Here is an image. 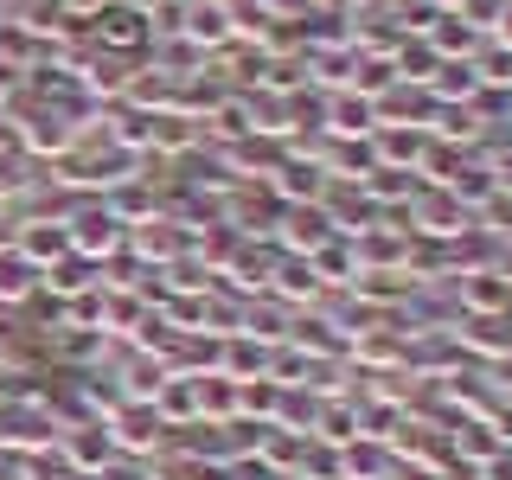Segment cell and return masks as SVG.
Instances as JSON below:
<instances>
[{"mask_svg":"<svg viewBox=\"0 0 512 480\" xmlns=\"http://www.w3.org/2000/svg\"><path fill=\"white\" fill-rule=\"evenodd\" d=\"M64 231H71V250H77V256H90V263H103V256H116V250L128 244V224L109 212L103 199L71 205V212H64Z\"/></svg>","mask_w":512,"mask_h":480,"instance_id":"1","label":"cell"},{"mask_svg":"<svg viewBox=\"0 0 512 480\" xmlns=\"http://www.w3.org/2000/svg\"><path fill=\"white\" fill-rule=\"evenodd\" d=\"M52 455L64 461V468H77V474H96L109 455H116V436H109L103 416H77V423L58 429V448H52Z\"/></svg>","mask_w":512,"mask_h":480,"instance_id":"2","label":"cell"},{"mask_svg":"<svg viewBox=\"0 0 512 480\" xmlns=\"http://www.w3.org/2000/svg\"><path fill=\"white\" fill-rule=\"evenodd\" d=\"M103 423H109V436H116V455H154V448L167 442V423L154 416V404H116Z\"/></svg>","mask_w":512,"mask_h":480,"instance_id":"3","label":"cell"},{"mask_svg":"<svg viewBox=\"0 0 512 480\" xmlns=\"http://www.w3.org/2000/svg\"><path fill=\"white\" fill-rule=\"evenodd\" d=\"M148 32H154V20L135 7V0H109L103 13H96V39H103V52H128V45H148Z\"/></svg>","mask_w":512,"mask_h":480,"instance_id":"4","label":"cell"},{"mask_svg":"<svg viewBox=\"0 0 512 480\" xmlns=\"http://www.w3.org/2000/svg\"><path fill=\"white\" fill-rule=\"evenodd\" d=\"M327 237H340V231H333V218L320 205H282V244L295 256H314Z\"/></svg>","mask_w":512,"mask_h":480,"instance_id":"5","label":"cell"},{"mask_svg":"<svg viewBox=\"0 0 512 480\" xmlns=\"http://www.w3.org/2000/svg\"><path fill=\"white\" fill-rule=\"evenodd\" d=\"M13 244L45 269V263H58V256H71V231H64V218H20Z\"/></svg>","mask_w":512,"mask_h":480,"instance_id":"6","label":"cell"},{"mask_svg":"<svg viewBox=\"0 0 512 480\" xmlns=\"http://www.w3.org/2000/svg\"><path fill=\"white\" fill-rule=\"evenodd\" d=\"M39 295V263L20 244H0V308H20Z\"/></svg>","mask_w":512,"mask_h":480,"instance_id":"7","label":"cell"},{"mask_svg":"<svg viewBox=\"0 0 512 480\" xmlns=\"http://www.w3.org/2000/svg\"><path fill=\"white\" fill-rule=\"evenodd\" d=\"M96 269H103V263H90V256H77V250H71V256H58V263H45V269H39V288H52L58 301H71V295H84V288L103 282Z\"/></svg>","mask_w":512,"mask_h":480,"instance_id":"8","label":"cell"},{"mask_svg":"<svg viewBox=\"0 0 512 480\" xmlns=\"http://www.w3.org/2000/svg\"><path fill=\"white\" fill-rule=\"evenodd\" d=\"M39 52H45L39 32H32L26 20H7V13H0V64H13V71H32V64H39Z\"/></svg>","mask_w":512,"mask_h":480,"instance_id":"9","label":"cell"},{"mask_svg":"<svg viewBox=\"0 0 512 480\" xmlns=\"http://www.w3.org/2000/svg\"><path fill=\"white\" fill-rule=\"evenodd\" d=\"M327 128H333V135H372V128H378V109H372V96H333V103H327Z\"/></svg>","mask_w":512,"mask_h":480,"instance_id":"10","label":"cell"},{"mask_svg":"<svg viewBox=\"0 0 512 480\" xmlns=\"http://www.w3.org/2000/svg\"><path fill=\"white\" fill-rule=\"evenodd\" d=\"M461 301L487 314V308H500V301H512V288H506L500 269H474V276H461Z\"/></svg>","mask_w":512,"mask_h":480,"instance_id":"11","label":"cell"},{"mask_svg":"<svg viewBox=\"0 0 512 480\" xmlns=\"http://www.w3.org/2000/svg\"><path fill=\"white\" fill-rule=\"evenodd\" d=\"M269 288H276V295H288V301H301V295H314V263H308V256H282V263H276V282H269Z\"/></svg>","mask_w":512,"mask_h":480,"instance_id":"12","label":"cell"},{"mask_svg":"<svg viewBox=\"0 0 512 480\" xmlns=\"http://www.w3.org/2000/svg\"><path fill=\"white\" fill-rule=\"evenodd\" d=\"M90 480H154V474H148V461H141V455H109Z\"/></svg>","mask_w":512,"mask_h":480,"instance_id":"13","label":"cell"},{"mask_svg":"<svg viewBox=\"0 0 512 480\" xmlns=\"http://www.w3.org/2000/svg\"><path fill=\"white\" fill-rule=\"evenodd\" d=\"M52 7L64 13V20H96V13H103L109 0H52Z\"/></svg>","mask_w":512,"mask_h":480,"instance_id":"14","label":"cell"},{"mask_svg":"<svg viewBox=\"0 0 512 480\" xmlns=\"http://www.w3.org/2000/svg\"><path fill=\"white\" fill-rule=\"evenodd\" d=\"M26 90V71H13V64H0V109L13 103V96Z\"/></svg>","mask_w":512,"mask_h":480,"instance_id":"15","label":"cell"},{"mask_svg":"<svg viewBox=\"0 0 512 480\" xmlns=\"http://www.w3.org/2000/svg\"><path fill=\"white\" fill-rule=\"evenodd\" d=\"M0 154H20V122H13V109H0Z\"/></svg>","mask_w":512,"mask_h":480,"instance_id":"16","label":"cell"},{"mask_svg":"<svg viewBox=\"0 0 512 480\" xmlns=\"http://www.w3.org/2000/svg\"><path fill=\"white\" fill-rule=\"evenodd\" d=\"M0 480H26V455H13V448H0Z\"/></svg>","mask_w":512,"mask_h":480,"instance_id":"17","label":"cell"},{"mask_svg":"<svg viewBox=\"0 0 512 480\" xmlns=\"http://www.w3.org/2000/svg\"><path fill=\"white\" fill-rule=\"evenodd\" d=\"M500 276H506V288H512V250H506V263H500Z\"/></svg>","mask_w":512,"mask_h":480,"instance_id":"18","label":"cell"},{"mask_svg":"<svg viewBox=\"0 0 512 480\" xmlns=\"http://www.w3.org/2000/svg\"><path fill=\"white\" fill-rule=\"evenodd\" d=\"M506 45H512V13H506Z\"/></svg>","mask_w":512,"mask_h":480,"instance_id":"19","label":"cell"},{"mask_svg":"<svg viewBox=\"0 0 512 480\" xmlns=\"http://www.w3.org/2000/svg\"><path fill=\"white\" fill-rule=\"evenodd\" d=\"M0 365H7V340H0Z\"/></svg>","mask_w":512,"mask_h":480,"instance_id":"20","label":"cell"}]
</instances>
